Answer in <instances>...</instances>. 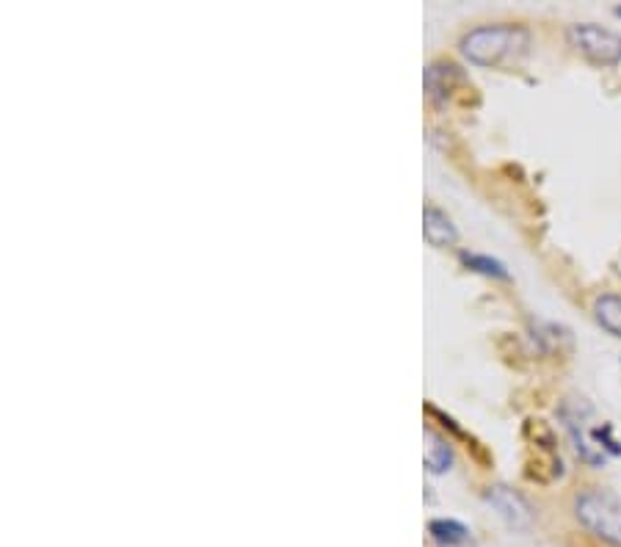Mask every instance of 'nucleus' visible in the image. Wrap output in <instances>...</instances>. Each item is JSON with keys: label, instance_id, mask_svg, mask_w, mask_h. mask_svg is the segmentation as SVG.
Listing matches in <instances>:
<instances>
[{"label": "nucleus", "instance_id": "obj_1", "mask_svg": "<svg viewBox=\"0 0 621 547\" xmlns=\"http://www.w3.org/2000/svg\"><path fill=\"white\" fill-rule=\"evenodd\" d=\"M528 28L497 22V25H480L464 33L462 53L478 66H503L511 59H519L528 50Z\"/></svg>", "mask_w": 621, "mask_h": 547}, {"label": "nucleus", "instance_id": "obj_2", "mask_svg": "<svg viewBox=\"0 0 621 547\" xmlns=\"http://www.w3.org/2000/svg\"><path fill=\"white\" fill-rule=\"evenodd\" d=\"M580 526L600 543L621 547V498L611 489L591 487L575 500Z\"/></svg>", "mask_w": 621, "mask_h": 547}, {"label": "nucleus", "instance_id": "obj_3", "mask_svg": "<svg viewBox=\"0 0 621 547\" xmlns=\"http://www.w3.org/2000/svg\"><path fill=\"white\" fill-rule=\"evenodd\" d=\"M591 415H594V410H591L583 399L580 401L569 399L567 404L561 406L563 429H567L569 440H572V445H575V451H578L580 460L589 462L591 467H602L608 462V454L600 448V445H597L594 426H589Z\"/></svg>", "mask_w": 621, "mask_h": 547}, {"label": "nucleus", "instance_id": "obj_4", "mask_svg": "<svg viewBox=\"0 0 621 547\" xmlns=\"http://www.w3.org/2000/svg\"><path fill=\"white\" fill-rule=\"evenodd\" d=\"M569 44L594 64H619L621 61V33L594 22H578L567 31Z\"/></svg>", "mask_w": 621, "mask_h": 547}, {"label": "nucleus", "instance_id": "obj_5", "mask_svg": "<svg viewBox=\"0 0 621 547\" xmlns=\"http://www.w3.org/2000/svg\"><path fill=\"white\" fill-rule=\"evenodd\" d=\"M486 504H489L514 531H525V528L534 523V512H530L528 500L519 493H514L511 487H506V484H495V487L486 489Z\"/></svg>", "mask_w": 621, "mask_h": 547}, {"label": "nucleus", "instance_id": "obj_6", "mask_svg": "<svg viewBox=\"0 0 621 547\" xmlns=\"http://www.w3.org/2000/svg\"><path fill=\"white\" fill-rule=\"evenodd\" d=\"M464 75L453 61H434V64L425 70V92L431 100L442 103V100L451 97L456 92V83H462Z\"/></svg>", "mask_w": 621, "mask_h": 547}, {"label": "nucleus", "instance_id": "obj_7", "mask_svg": "<svg viewBox=\"0 0 621 547\" xmlns=\"http://www.w3.org/2000/svg\"><path fill=\"white\" fill-rule=\"evenodd\" d=\"M423 236L431 247L442 249V247H453L458 241L456 225L451 221V216L442 214L439 208L434 205H425L423 210Z\"/></svg>", "mask_w": 621, "mask_h": 547}, {"label": "nucleus", "instance_id": "obj_8", "mask_svg": "<svg viewBox=\"0 0 621 547\" xmlns=\"http://www.w3.org/2000/svg\"><path fill=\"white\" fill-rule=\"evenodd\" d=\"M425 471L434 473V476H442L453 467V448H451V440L442 437L439 432L434 429H425Z\"/></svg>", "mask_w": 621, "mask_h": 547}, {"label": "nucleus", "instance_id": "obj_9", "mask_svg": "<svg viewBox=\"0 0 621 547\" xmlns=\"http://www.w3.org/2000/svg\"><path fill=\"white\" fill-rule=\"evenodd\" d=\"M428 534L434 539L436 547H473V537H469V528L458 520H439L428 523Z\"/></svg>", "mask_w": 621, "mask_h": 547}, {"label": "nucleus", "instance_id": "obj_10", "mask_svg": "<svg viewBox=\"0 0 621 547\" xmlns=\"http://www.w3.org/2000/svg\"><path fill=\"white\" fill-rule=\"evenodd\" d=\"M594 318L606 332L621 338V296L606 293L594 301Z\"/></svg>", "mask_w": 621, "mask_h": 547}, {"label": "nucleus", "instance_id": "obj_11", "mask_svg": "<svg viewBox=\"0 0 621 547\" xmlns=\"http://www.w3.org/2000/svg\"><path fill=\"white\" fill-rule=\"evenodd\" d=\"M458 258H462V264L467 266V269L484 274V277H495V279H508V277H511V274H508V269L500 264V260L486 258V255L462 252V255H458Z\"/></svg>", "mask_w": 621, "mask_h": 547}, {"label": "nucleus", "instance_id": "obj_12", "mask_svg": "<svg viewBox=\"0 0 621 547\" xmlns=\"http://www.w3.org/2000/svg\"><path fill=\"white\" fill-rule=\"evenodd\" d=\"M617 11H619V17H621V6H619V9H617Z\"/></svg>", "mask_w": 621, "mask_h": 547}]
</instances>
